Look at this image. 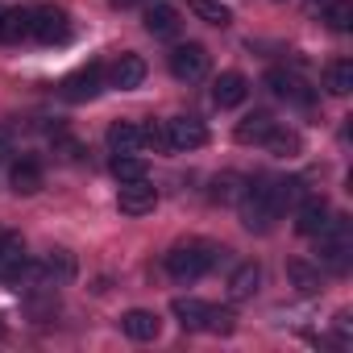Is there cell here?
I'll list each match as a JSON object with an SVG mask.
<instances>
[{
    "instance_id": "cell-14",
    "label": "cell",
    "mask_w": 353,
    "mask_h": 353,
    "mask_svg": "<svg viewBox=\"0 0 353 353\" xmlns=\"http://www.w3.org/2000/svg\"><path fill=\"white\" fill-rule=\"evenodd\" d=\"M245 92H250V83H245V75H237V71H225V75H216V83H212L216 108H237V104L245 100Z\"/></svg>"
},
{
    "instance_id": "cell-26",
    "label": "cell",
    "mask_w": 353,
    "mask_h": 353,
    "mask_svg": "<svg viewBox=\"0 0 353 353\" xmlns=\"http://www.w3.org/2000/svg\"><path fill=\"white\" fill-rule=\"evenodd\" d=\"M270 188H274V204H279V212H287V208H295L303 196H312L303 179H279V183H270Z\"/></svg>"
},
{
    "instance_id": "cell-16",
    "label": "cell",
    "mask_w": 353,
    "mask_h": 353,
    "mask_svg": "<svg viewBox=\"0 0 353 353\" xmlns=\"http://www.w3.org/2000/svg\"><path fill=\"white\" fill-rule=\"evenodd\" d=\"M121 328H125L129 341H154V336L162 332V320H158L154 312H145V307H133V312H125Z\"/></svg>"
},
{
    "instance_id": "cell-22",
    "label": "cell",
    "mask_w": 353,
    "mask_h": 353,
    "mask_svg": "<svg viewBox=\"0 0 353 353\" xmlns=\"http://www.w3.org/2000/svg\"><path fill=\"white\" fill-rule=\"evenodd\" d=\"M274 158H295L299 150H303V141H299V133L295 129H283V125H274L270 133H266V141H262Z\"/></svg>"
},
{
    "instance_id": "cell-10",
    "label": "cell",
    "mask_w": 353,
    "mask_h": 353,
    "mask_svg": "<svg viewBox=\"0 0 353 353\" xmlns=\"http://www.w3.org/2000/svg\"><path fill=\"white\" fill-rule=\"evenodd\" d=\"M324 225H328V204H324L320 196H303V200L295 204V233L316 237Z\"/></svg>"
},
{
    "instance_id": "cell-17",
    "label": "cell",
    "mask_w": 353,
    "mask_h": 353,
    "mask_svg": "<svg viewBox=\"0 0 353 353\" xmlns=\"http://www.w3.org/2000/svg\"><path fill=\"white\" fill-rule=\"evenodd\" d=\"M26 266H30V258H26V245H21V237L13 233V237L5 241V250H0V279H5V283H17Z\"/></svg>"
},
{
    "instance_id": "cell-31",
    "label": "cell",
    "mask_w": 353,
    "mask_h": 353,
    "mask_svg": "<svg viewBox=\"0 0 353 353\" xmlns=\"http://www.w3.org/2000/svg\"><path fill=\"white\" fill-rule=\"evenodd\" d=\"M208 328H212V332H233V312H229V307H212Z\"/></svg>"
},
{
    "instance_id": "cell-27",
    "label": "cell",
    "mask_w": 353,
    "mask_h": 353,
    "mask_svg": "<svg viewBox=\"0 0 353 353\" xmlns=\"http://www.w3.org/2000/svg\"><path fill=\"white\" fill-rule=\"evenodd\" d=\"M287 279L303 291V295H312V291H320V266H307V262H287Z\"/></svg>"
},
{
    "instance_id": "cell-6",
    "label": "cell",
    "mask_w": 353,
    "mask_h": 353,
    "mask_svg": "<svg viewBox=\"0 0 353 353\" xmlns=\"http://www.w3.org/2000/svg\"><path fill=\"white\" fill-rule=\"evenodd\" d=\"M30 17H34L30 38H38L42 46H63V42L71 38V17H67L63 9L46 5V9H38V13H30Z\"/></svg>"
},
{
    "instance_id": "cell-5",
    "label": "cell",
    "mask_w": 353,
    "mask_h": 353,
    "mask_svg": "<svg viewBox=\"0 0 353 353\" xmlns=\"http://www.w3.org/2000/svg\"><path fill=\"white\" fill-rule=\"evenodd\" d=\"M166 63H170V75H174V79H183V83H196V79L208 75V50L196 46V42L174 46V50L166 54Z\"/></svg>"
},
{
    "instance_id": "cell-9",
    "label": "cell",
    "mask_w": 353,
    "mask_h": 353,
    "mask_svg": "<svg viewBox=\"0 0 353 353\" xmlns=\"http://www.w3.org/2000/svg\"><path fill=\"white\" fill-rule=\"evenodd\" d=\"M154 204H158V192L150 188V179H137V183H121L117 208H121L125 216H145V212H154Z\"/></svg>"
},
{
    "instance_id": "cell-19",
    "label": "cell",
    "mask_w": 353,
    "mask_h": 353,
    "mask_svg": "<svg viewBox=\"0 0 353 353\" xmlns=\"http://www.w3.org/2000/svg\"><path fill=\"white\" fill-rule=\"evenodd\" d=\"M34 30V17L26 9H0V42H26Z\"/></svg>"
},
{
    "instance_id": "cell-18",
    "label": "cell",
    "mask_w": 353,
    "mask_h": 353,
    "mask_svg": "<svg viewBox=\"0 0 353 353\" xmlns=\"http://www.w3.org/2000/svg\"><path fill=\"white\" fill-rule=\"evenodd\" d=\"M108 145H112V154H141V125H133V121H112V129H108Z\"/></svg>"
},
{
    "instance_id": "cell-34",
    "label": "cell",
    "mask_w": 353,
    "mask_h": 353,
    "mask_svg": "<svg viewBox=\"0 0 353 353\" xmlns=\"http://www.w3.org/2000/svg\"><path fill=\"white\" fill-rule=\"evenodd\" d=\"M9 237H13V233H9L5 225H0V250H5V241H9Z\"/></svg>"
},
{
    "instance_id": "cell-20",
    "label": "cell",
    "mask_w": 353,
    "mask_h": 353,
    "mask_svg": "<svg viewBox=\"0 0 353 353\" xmlns=\"http://www.w3.org/2000/svg\"><path fill=\"white\" fill-rule=\"evenodd\" d=\"M170 312L179 316V324H183V328H208L212 303H204V299H174V303H170Z\"/></svg>"
},
{
    "instance_id": "cell-33",
    "label": "cell",
    "mask_w": 353,
    "mask_h": 353,
    "mask_svg": "<svg viewBox=\"0 0 353 353\" xmlns=\"http://www.w3.org/2000/svg\"><path fill=\"white\" fill-rule=\"evenodd\" d=\"M117 5H125V9H129V5H154V0H117Z\"/></svg>"
},
{
    "instance_id": "cell-13",
    "label": "cell",
    "mask_w": 353,
    "mask_h": 353,
    "mask_svg": "<svg viewBox=\"0 0 353 353\" xmlns=\"http://www.w3.org/2000/svg\"><path fill=\"white\" fill-rule=\"evenodd\" d=\"M9 183H13L17 196H34L42 188V162L38 158H17L9 166Z\"/></svg>"
},
{
    "instance_id": "cell-21",
    "label": "cell",
    "mask_w": 353,
    "mask_h": 353,
    "mask_svg": "<svg viewBox=\"0 0 353 353\" xmlns=\"http://www.w3.org/2000/svg\"><path fill=\"white\" fill-rule=\"evenodd\" d=\"M270 129H274V117H270V112H250L245 121H237V141H245V145H262Z\"/></svg>"
},
{
    "instance_id": "cell-29",
    "label": "cell",
    "mask_w": 353,
    "mask_h": 353,
    "mask_svg": "<svg viewBox=\"0 0 353 353\" xmlns=\"http://www.w3.org/2000/svg\"><path fill=\"white\" fill-rule=\"evenodd\" d=\"M324 21H328L336 34H345V30L353 26V0H332L328 13H324Z\"/></svg>"
},
{
    "instance_id": "cell-7",
    "label": "cell",
    "mask_w": 353,
    "mask_h": 353,
    "mask_svg": "<svg viewBox=\"0 0 353 353\" xmlns=\"http://www.w3.org/2000/svg\"><path fill=\"white\" fill-rule=\"evenodd\" d=\"M100 88H104V67H100V63H88V67H79L75 75L63 79V100H71V104L96 100Z\"/></svg>"
},
{
    "instance_id": "cell-1",
    "label": "cell",
    "mask_w": 353,
    "mask_h": 353,
    "mask_svg": "<svg viewBox=\"0 0 353 353\" xmlns=\"http://www.w3.org/2000/svg\"><path fill=\"white\" fill-rule=\"evenodd\" d=\"M221 258H225V250H216V245H208V241H192V245H179V250L166 254V274L179 279V283H196V279H204Z\"/></svg>"
},
{
    "instance_id": "cell-8",
    "label": "cell",
    "mask_w": 353,
    "mask_h": 353,
    "mask_svg": "<svg viewBox=\"0 0 353 353\" xmlns=\"http://www.w3.org/2000/svg\"><path fill=\"white\" fill-rule=\"evenodd\" d=\"M208 141V129L200 117H174L166 121V145L170 150H200Z\"/></svg>"
},
{
    "instance_id": "cell-30",
    "label": "cell",
    "mask_w": 353,
    "mask_h": 353,
    "mask_svg": "<svg viewBox=\"0 0 353 353\" xmlns=\"http://www.w3.org/2000/svg\"><path fill=\"white\" fill-rule=\"evenodd\" d=\"M237 196H241V192H237V179H233V174H225V179L212 183V200H216V204H233Z\"/></svg>"
},
{
    "instance_id": "cell-15",
    "label": "cell",
    "mask_w": 353,
    "mask_h": 353,
    "mask_svg": "<svg viewBox=\"0 0 353 353\" xmlns=\"http://www.w3.org/2000/svg\"><path fill=\"white\" fill-rule=\"evenodd\" d=\"M141 79H145V59L141 54H121L112 63V88L133 92V88H141Z\"/></svg>"
},
{
    "instance_id": "cell-3",
    "label": "cell",
    "mask_w": 353,
    "mask_h": 353,
    "mask_svg": "<svg viewBox=\"0 0 353 353\" xmlns=\"http://www.w3.org/2000/svg\"><path fill=\"white\" fill-rule=\"evenodd\" d=\"M316 241H320V262H324L328 270L345 274V270H349V258H353V241H349L345 216H328V225L316 233Z\"/></svg>"
},
{
    "instance_id": "cell-23",
    "label": "cell",
    "mask_w": 353,
    "mask_h": 353,
    "mask_svg": "<svg viewBox=\"0 0 353 353\" xmlns=\"http://www.w3.org/2000/svg\"><path fill=\"white\" fill-rule=\"evenodd\" d=\"M42 274H46V283H50V287L71 283V279H75V258H71L67 250H50V258L42 262Z\"/></svg>"
},
{
    "instance_id": "cell-12",
    "label": "cell",
    "mask_w": 353,
    "mask_h": 353,
    "mask_svg": "<svg viewBox=\"0 0 353 353\" xmlns=\"http://www.w3.org/2000/svg\"><path fill=\"white\" fill-rule=\"evenodd\" d=\"M262 287V266L258 262H241L233 274H229V299L241 303V299H254Z\"/></svg>"
},
{
    "instance_id": "cell-2",
    "label": "cell",
    "mask_w": 353,
    "mask_h": 353,
    "mask_svg": "<svg viewBox=\"0 0 353 353\" xmlns=\"http://www.w3.org/2000/svg\"><path fill=\"white\" fill-rule=\"evenodd\" d=\"M237 208H241V225L250 233H266L279 221V204H274V188L270 183H250L237 196Z\"/></svg>"
},
{
    "instance_id": "cell-11",
    "label": "cell",
    "mask_w": 353,
    "mask_h": 353,
    "mask_svg": "<svg viewBox=\"0 0 353 353\" xmlns=\"http://www.w3.org/2000/svg\"><path fill=\"white\" fill-rule=\"evenodd\" d=\"M183 21H179V9L170 5H145V34L154 38H179Z\"/></svg>"
},
{
    "instance_id": "cell-4",
    "label": "cell",
    "mask_w": 353,
    "mask_h": 353,
    "mask_svg": "<svg viewBox=\"0 0 353 353\" xmlns=\"http://www.w3.org/2000/svg\"><path fill=\"white\" fill-rule=\"evenodd\" d=\"M266 88H270V96H279L283 104H295V108H312L316 104V92H312V83L307 79H299V75H291V71H266Z\"/></svg>"
},
{
    "instance_id": "cell-32",
    "label": "cell",
    "mask_w": 353,
    "mask_h": 353,
    "mask_svg": "<svg viewBox=\"0 0 353 353\" xmlns=\"http://www.w3.org/2000/svg\"><path fill=\"white\" fill-rule=\"evenodd\" d=\"M13 154V129L9 125H0V162H5Z\"/></svg>"
},
{
    "instance_id": "cell-25",
    "label": "cell",
    "mask_w": 353,
    "mask_h": 353,
    "mask_svg": "<svg viewBox=\"0 0 353 353\" xmlns=\"http://www.w3.org/2000/svg\"><path fill=\"white\" fill-rule=\"evenodd\" d=\"M112 174H117L121 183H137V179H145V174H150V166L137 154H117L112 158Z\"/></svg>"
},
{
    "instance_id": "cell-24",
    "label": "cell",
    "mask_w": 353,
    "mask_h": 353,
    "mask_svg": "<svg viewBox=\"0 0 353 353\" xmlns=\"http://www.w3.org/2000/svg\"><path fill=\"white\" fill-rule=\"evenodd\" d=\"M324 88H328L332 96H349V92H353V63H349V59L328 63V67H324Z\"/></svg>"
},
{
    "instance_id": "cell-28",
    "label": "cell",
    "mask_w": 353,
    "mask_h": 353,
    "mask_svg": "<svg viewBox=\"0 0 353 353\" xmlns=\"http://www.w3.org/2000/svg\"><path fill=\"white\" fill-rule=\"evenodd\" d=\"M188 5H192V13L204 17L208 26H229V21H233V9L221 5V0H188Z\"/></svg>"
}]
</instances>
